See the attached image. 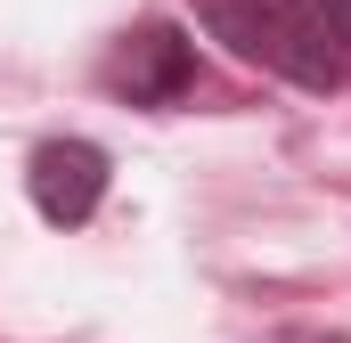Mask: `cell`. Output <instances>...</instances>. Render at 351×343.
<instances>
[{
  "instance_id": "6da1fadb",
  "label": "cell",
  "mask_w": 351,
  "mask_h": 343,
  "mask_svg": "<svg viewBox=\"0 0 351 343\" xmlns=\"http://www.w3.org/2000/svg\"><path fill=\"white\" fill-rule=\"evenodd\" d=\"M196 25L294 90L351 82V0H196Z\"/></svg>"
},
{
  "instance_id": "7a4b0ae2",
  "label": "cell",
  "mask_w": 351,
  "mask_h": 343,
  "mask_svg": "<svg viewBox=\"0 0 351 343\" xmlns=\"http://www.w3.org/2000/svg\"><path fill=\"white\" fill-rule=\"evenodd\" d=\"M106 90L131 98V106H180L196 90V41L180 25H164V16L131 25L114 41V58H106Z\"/></svg>"
},
{
  "instance_id": "3957f363",
  "label": "cell",
  "mask_w": 351,
  "mask_h": 343,
  "mask_svg": "<svg viewBox=\"0 0 351 343\" xmlns=\"http://www.w3.org/2000/svg\"><path fill=\"white\" fill-rule=\"evenodd\" d=\"M25 188H33V213L58 221V229H82L106 196V147L90 139H41L33 164H25Z\"/></svg>"
},
{
  "instance_id": "277c9868",
  "label": "cell",
  "mask_w": 351,
  "mask_h": 343,
  "mask_svg": "<svg viewBox=\"0 0 351 343\" xmlns=\"http://www.w3.org/2000/svg\"><path fill=\"white\" fill-rule=\"evenodd\" d=\"M278 343H327V335H278Z\"/></svg>"
}]
</instances>
